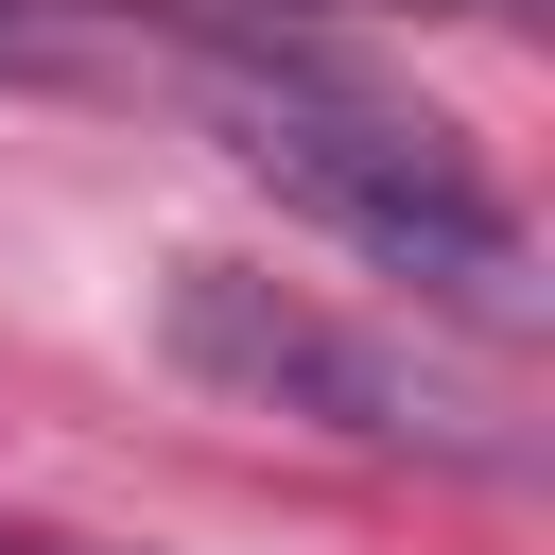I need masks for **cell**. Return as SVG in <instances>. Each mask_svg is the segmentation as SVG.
<instances>
[{"label": "cell", "instance_id": "3957f363", "mask_svg": "<svg viewBox=\"0 0 555 555\" xmlns=\"http://www.w3.org/2000/svg\"><path fill=\"white\" fill-rule=\"evenodd\" d=\"M0 52H35V0H0Z\"/></svg>", "mask_w": 555, "mask_h": 555}, {"label": "cell", "instance_id": "7a4b0ae2", "mask_svg": "<svg viewBox=\"0 0 555 555\" xmlns=\"http://www.w3.org/2000/svg\"><path fill=\"white\" fill-rule=\"evenodd\" d=\"M156 330H173L191 382H225V399H260V416H312V434H347V451H486L434 364L364 347L347 312H312V295L260 278V260H173Z\"/></svg>", "mask_w": 555, "mask_h": 555}, {"label": "cell", "instance_id": "6da1fadb", "mask_svg": "<svg viewBox=\"0 0 555 555\" xmlns=\"http://www.w3.org/2000/svg\"><path fill=\"white\" fill-rule=\"evenodd\" d=\"M225 139H243V173H278V191H295L330 243H364L382 278H416V295H451V312H486V330L538 312V243H520V208L486 191V156H468L451 121H416V104L347 87V69H243V87H225Z\"/></svg>", "mask_w": 555, "mask_h": 555}]
</instances>
